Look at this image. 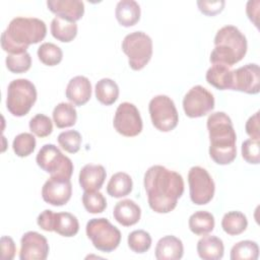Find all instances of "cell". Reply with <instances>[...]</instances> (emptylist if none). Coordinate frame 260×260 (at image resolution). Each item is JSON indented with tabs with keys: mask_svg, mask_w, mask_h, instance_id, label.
Listing matches in <instances>:
<instances>
[{
	"mask_svg": "<svg viewBox=\"0 0 260 260\" xmlns=\"http://www.w3.org/2000/svg\"><path fill=\"white\" fill-rule=\"evenodd\" d=\"M144 188L148 205L156 213H169L184 193L183 177L164 166L155 165L144 174Z\"/></svg>",
	"mask_w": 260,
	"mask_h": 260,
	"instance_id": "cell-1",
	"label": "cell"
},
{
	"mask_svg": "<svg viewBox=\"0 0 260 260\" xmlns=\"http://www.w3.org/2000/svg\"><path fill=\"white\" fill-rule=\"evenodd\" d=\"M209 133V155L217 165H229L237 156V135L231 118L224 112L209 115L206 121Z\"/></svg>",
	"mask_w": 260,
	"mask_h": 260,
	"instance_id": "cell-2",
	"label": "cell"
},
{
	"mask_svg": "<svg viewBox=\"0 0 260 260\" xmlns=\"http://www.w3.org/2000/svg\"><path fill=\"white\" fill-rule=\"evenodd\" d=\"M47 26L37 17L17 16L13 18L1 35V47L8 54L25 53L28 46L45 39Z\"/></svg>",
	"mask_w": 260,
	"mask_h": 260,
	"instance_id": "cell-3",
	"label": "cell"
},
{
	"mask_svg": "<svg viewBox=\"0 0 260 260\" xmlns=\"http://www.w3.org/2000/svg\"><path fill=\"white\" fill-rule=\"evenodd\" d=\"M247 39L235 25H224L214 37V49L210 54L212 64L220 63L228 66L240 62L247 53Z\"/></svg>",
	"mask_w": 260,
	"mask_h": 260,
	"instance_id": "cell-4",
	"label": "cell"
},
{
	"mask_svg": "<svg viewBox=\"0 0 260 260\" xmlns=\"http://www.w3.org/2000/svg\"><path fill=\"white\" fill-rule=\"evenodd\" d=\"M37 101L35 84L25 78L12 80L7 87L6 108L15 117L25 116Z\"/></svg>",
	"mask_w": 260,
	"mask_h": 260,
	"instance_id": "cell-5",
	"label": "cell"
},
{
	"mask_svg": "<svg viewBox=\"0 0 260 260\" xmlns=\"http://www.w3.org/2000/svg\"><path fill=\"white\" fill-rule=\"evenodd\" d=\"M122 50L128 57L129 66L133 70H141L151 59L152 40L143 31H133L124 38Z\"/></svg>",
	"mask_w": 260,
	"mask_h": 260,
	"instance_id": "cell-6",
	"label": "cell"
},
{
	"mask_svg": "<svg viewBox=\"0 0 260 260\" xmlns=\"http://www.w3.org/2000/svg\"><path fill=\"white\" fill-rule=\"evenodd\" d=\"M85 231L93 247L102 252L114 251L121 242V232L105 217L89 219Z\"/></svg>",
	"mask_w": 260,
	"mask_h": 260,
	"instance_id": "cell-7",
	"label": "cell"
},
{
	"mask_svg": "<svg viewBox=\"0 0 260 260\" xmlns=\"http://www.w3.org/2000/svg\"><path fill=\"white\" fill-rule=\"evenodd\" d=\"M152 125L161 132H170L179 122V115L174 101L165 94L152 98L148 106Z\"/></svg>",
	"mask_w": 260,
	"mask_h": 260,
	"instance_id": "cell-8",
	"label": "cell"
},
{
	"mask_svg": "<svg viewBox=\"0 0 260 260\" xmlns=\"http://www.w3.org/2000/svg\"><path fill=\"white\" fill-rule=\"evenodd\" d=\"M38 166L51 176H61L71 178L73 164L71 159L64 155L54 144H45L39 150L36 157Z\"/></svg>",
	"mask_w": 260,
	"mask_h": 260,
	"instance_id": "cell-9",
	"label": "cell"
},
{
	"mask_svg": "<svg viewBox=\"0 0 260 260\" xmlns=\"http://www.w3.org/2000/svg\"><path fill=\"white\" fill-rule=\"evenodd\" d=\"M188 183L191 201L204 205L211 201L215 192V184L209 173L202 167L195 166L189 170Z\"/></svg>",
	"mask_w": 260,
	"mask_h": 260,
	"instance_id": "cell-10",
	"label": "cell"
},
{
	"mask_svg": "<svg viewBox=\"0 0 260 260\" xmlns=\"http://www.w3.org/2000/svg\"><path fill=\"white\" fill-rule=\"evenodd\" d=\"M114 128L118 133L126 137H134L142 131V119L135 105L124 102L121 103L115 113Z\"/></svg>",
	"mask_w": 260,
	"mask_h": 260,
	"instance_id": "cell-11",
	"label": "cell"
},
{
	"mask_svg": "<svg viewBox=\"0 0 260 260\" xmlns=\"http://www.w3.org/2000/svg\"><path fill=\"white\" fill-rule=\"evenodd\" d=\"M214 96L201 85L193 86L183 99V109L187 117L199 118L214 109Z\"/></svg>",
	"mask_w": 260,
	"mask_h": 260,
	"instance_id": "cell-12",
	"label": "cell"
},
{
	"mask_svg": "<svg viewBox=\"0 0 260 260\" xmlns=\"http://www.w3.org/2000/svg\"><path fill=\"white\" fill-rule=\"evenodd\" d=\"M72 195V185L69 178L51 176L42 188V197L45 202L53 206L66 204Z\"/></svg>",
	"mask_w": 260,
	"mask_h": 260,
	"instance_id": "cell-13",
	"label": "cell"
},
{
	"mask_svg": "<svg viewBox=\"0 0 260 260\" xmlns=\"http://www.w3.org/2000/svg\"><path fill=\"white\" fill-rule=\"evenodd\" d=\"M259 83L260 69L257 64L249 63L234 70L232 84L233 90L256 94L259 92Z\"/></svg>",
	"mask_w": 260,
	"mask_h": 260,
	"instance_id": "cell-14",
	"label": "cell"
},
{
	"mask_svg": "<svg viewBox=\"0 0 260 260\" xmlns=\"http://www.w3.org/2000/svg\"><path fill=\"white\" fill-rule=\"evenodd\" d=\"M49 254L47 239L38 232H26L20 240V260H46Z\"/></svg>",
	"mask_w": 260,
	"mask_h": 260,
	"instance_id": "cell-15",
	"label": "cell"
},
{
	"mask_svg": "<svg viewBox=\"0 0 260 260\" xmlns=\"http://www.w3.org/2000/svg\"><path fill=\"white\" fill-rule=\"evenodd\" d=\"M50 11L70 21L79 20L84 13V3L81 0H48Z\"/></svg>",
	"mask_w": 260,
	"mask_h": 260,
	"instance_id": "cell-16",
	"label": "cell"
},
{
	"mask_svg": "<svg viewBox=\"0 0 260 260\" xmlns=\"http://www.w3.org/2000/svg\"><path fill=\"white\" fill-rule=\"evenodd\" d=\"M66 98L75 106H83L91 96V83L85 76L78 75L71 78L67 84Z\"/></svg>",
	"mask_w": 260,
	"mask_h": 260,
	"instance_id": "cell-17",
	"label": "cell"
},
{
	"mask_svg": "<svg viewBox=\"0 0 260 260\" xmlns=\"http://www.w3.org/2000/svg\"><path fill=\"white\" fill-rule=\"evenodd\" d=\"M107 173L101 165H85L79 172V185L84 191H98L102 188Z\"/></svg>",
	"mask_w": 260,
	"mask_h": 260,
	"instance_id": "cell-18",
	"label": "cell"
},
{
	"mask_svg": "<svg viewBox=\"0 0 260 260\" xmlns=\"http://www.w3.org/2000/svg\"><path fill=\"white\" fill-rule=\"evenodd\" d=\"M154 252L157 260H179L183 257L184 246L179 238L169 235L158 240Z\"/></svg>",
	"mask_w": 260,
	"mask_h": 260,
	"instance_id": "cell-19",
	"label": "cell"
},
{
	"mask_svg": "<svg viewBox=\"0 0 260 260\" xmlns=\"http://www.w3.org/2000/svg\"><path fill=\"white\" fill-rule=\"evenodd\" d=\"M114 218L124 226H131L137 223L141 216V209L131 199H124L116 203L113 210Z\"/></svg>",
	"mask_w": 260,
	"mask_h": 260,
	"instance_id": "cell-20",
	"label": "cell"
},
{
	"mask_svg": "<svg viewBox=\"0 0 260 260\" xmlns=\"http://www.w3.org/2000/svg\"><path fill=\"white\" fill-rule=\"evenodd\" d=\"M234 70L230 66L215 63L208 68L206 72V81L213 87L224 90L232 89Z\"/></svg>",
	"mask_w": 260,
	"mask_h": 260,
	"instance_id": "cell-21",
	"label": "cell"
},
{
	"mask_svg": "<svg viewBox=\"0 0 260 260\" xmlns=\"http://www.w3.org/2000/svg\"><path fill=\"white\" fill-rule=\"evenodd\" d=\"M197 253L203 260H219L224 253L223 242L216 236L204 235L197 243Z\"/></svg>",
	"mask_w": 260,
	"mask_h": 260,
	"instance_id": "cell-22",
	"label": "cell"
},
{
	"mask_svg": "<svg viewBox=\"0 0 260 260\" xmlns=\"http://www.w3.org/2000/svg\"><path fill=\"white\" fill-rule=\"evenodd\" d=\"M140 6L134 0H121L117 3L115 15L118 22L129 27L136 24L140 19Z\"/></svg>",
	"mask_w": 260,
	"mask_h": 260,
	"instance_id": "cell-23",
	"label": "cell"
},
{
	"mask_svg": "<svg viewBox=\"0 0 260 260\" xmlns=\"http://www.w3.org/2000/svg\"><path fill=\"white\" fill-rule=\"evenodd\" d=\"M53 232L63 237H73L79 231V222L75 215L70 212L54 213Z\"/></svg>",
	"mask_w": 260,
	"mask_h": 260,
	"instance_id": "cell-24",
	"label": "cell"
},
{
	"mask_svg": "<svg viewBox=\"0 0 260 260\" xmlns=\"http://www.w3.org/2000/svg\"><path fill=\"white\" fill-rule=\"evenodd\" d=\"M133 188V182L131 177L124 172H118L114 174L108 185L107 192L114 198H121L131 193Z\"/></svg>",
	"mask_w": 260,
	"mask_h": 260,
	"instance_id": "cell-25",
	"label": "cell"
},
{
	"mask_svg": "<svg viewBox=\"0 0 260 260\" xmlns=\"http://www.w3.org/2000/svg\"><path fill=\"white\" fill-rule=\"evenodd\" d=\"M52 36L63 43H69L77 35V24L60 16H55L51 22Z\"/></svg>",
	"mask_w": 260,
	"mask_h": 260,
	"instance_id": "cell-26",
	"label": "cell"
},
{
	"mask_svg": "<svg viewBox=\"0 0 260 260\" xmlns=\"http://www.w3.org/2000/svg\"><path fill=\"white\" fill-rule=\"evenodd\" d=\"M188 224L193 234L197 236H204L213 231L215 225L214 216L208 211L199 210L189 217Z\"/></svg>",
	"mask_w": 260,
	"mask_h": 260,
	"instance_id": "cell-27",
	"label": "cell"
},
{
	"mask_svg": "<svg viewBox=\"0 0 260 260\" xmlns=\"http://www.w3.org/2000/svg\"><path fill=\"white\" fill-rule=\"evenodd\" d=\"M94 91L96 100L105 106L113 105L119 96V86L111 78H102L99 80L95 84Z\"/></svg>",
	"mask_w": 260,
	"mask_h": 260,
	"instance_id": "cell-28",
	"label": "cell"
},
{
	"mask_svg": "<svg viewBox=\"0 0 260 260\" xmlns=\"http://www.w3.org/2000/svg\"><path fill=\"white\" fill-rule=\"evenodd\" d=\"M248 219L241 211H229L221 219V228L230 236H237L246 231Z\"/></svg>",
	"mask_w": 260,
	"mask_h": 260,
	"instance_id": "cell-29",
	"label": "cell"
},
{
	"mask_svg": "<svg viewBox=\"0 0 260 260\" xmlns=\"http://www.w3.org/2000/svg\"><path fill=\"white\" fill-rule=\"evenodd\" d=\"M53 120L58 128H66L75 125L77 120V112L73 104H58L53 110Z\"/></svg>",
	"mask_w": 260,
	"mask_h": 260,
	"instance_id": "cell-30",
	"label": "cell"
},
{
	"mask_svg": "<svg viewBox=\"0 0 260 260\" xmlns=\"http://www.w3.org/2000/svg\"><path fill=\"white\" fill-rule=\"evenodd\" d=\"M259 256L258 244L254 241L245 240L235 244L231 250L232 260H256Z\"/></svg>",
	"mask_w": 260,
	"mask_h": 260,
	"instance_id": "cell-31",
	"label": "cell"
},
{
	"mask_svg": "<svg viewBox=\"0 0 260 260\" xmlns=\"http://www.w3.org/2000/svg\"><path fill=\"white\" fill-rule=\"evenodd\" d=\"M39 60L47 66H55L62 61L63 52L61 48L53 43H43L38 49Z\"/></svg>",
	"mask_w": 260,
	"mask_h": 260,
	"instance_id": "cell-32",
	"label": "cell"
},
{
	"mask_svg": "<svg viewBox=\"0 0 260 260\" xmlns=\"http://www.w3.org/2000/svg\"><path fill=\"white\" fill-rule=\"evenodd\" d=\"M36 138L30 133H20L15 136L12 142V148L14 153L19 157L28 156L34 152L36 148Z\"/></svg>",
	"mask_w": 260,
	"mask_h": 260,
	"instance_id": "cell-33",
	"label": "cell"
},
{
	"mask_svg": "<svg viewBox=\"0 0 260 260\" xmlns=\"http://www.w3.org/2000/svg\"><path fill=\"white\" fill-rule=\"evenodd\" d=\"M128 246L133 252L137 254L145 253L151 246V237L146 231H133L128 236Z\"/></svg>",
	"mask_w": 260,
	"mask_h": 260,
	"instance_id": "cell-34",
	"label": "cell"
},
{
	"mask_svg": "<svg viewBox=\"0 0 260 260\" xmlns=\"http://www.w3.org/2000/svg\"><path fill=\"white\" fill-rule=\"evenodd\" d=\"M82 203L86 211L89 213H101L107 207L105 196L98 191H84L82 195Z\"/></svg>",
	"mask_w": 260,
	"mask_h": 260,
	"instance_id": "cell-35",
	"label": "cell"
},
{
	"mask_svg": "<svg viewBox=\"0 0 260 260\" xmlns=\"http://www.w3.org/2000/svg\"><path fill=\"white\" fill-rule=\"evenodd\" d=\"M6 67L12 73L26 72L31 66V57L29 53L8 54L5 60Z\"/></svg>",
	"mask_w": 260,
	"mask_h": 260,
	"instance_id": "cell-36",
	"label": "cell"
},
{
	"mask_svg": "<svg viewBox=\"0 0 260 260\" xmlns=\"http://www.w3.org/2000/svg\"><path fill=\"white\" fill-rule=\"evenodd\" d=\"M59 145L69 153H76L80 149L81 145V135L76 130L63 131L58 135Z\"/></svg>",
	"mask_w": 260,
	"mask_h": 260,
	"instance_id": "cell-37",
	"label": "cell"
},
{
	"mask_svg": "<svg viewBox=\"0 0 260 260\" xmlns=\"http://www.w3.org/2000/svg\"><path fill=\"white\" fill-rule=\"evenodd\" d=\"M29 130L38 137H47L49 136L53 131V123L51 119L44 115V114H38L34 116L29 121Z\"/></svg>",
	"mask_w": 260,
	"mask_h": 260,
	"instance_id": "cell-38",
	"label": "cell"
},
{
	"mask_svg": "<svg viewBox=\"0 0 260 260\" xmlns=\"http://www.w3.org/2000/svg\"><path fill=\"white\" fill-rule=\"evenodd\" d=\"M241 152L243 158L248 164L258 165L260 162V151H259V140L247 139L242 143Z\"/></svg>",
	"mask_w": 260,
	"mask_h": 260,
	"instance_id": "cell-39",
	"label": "cell"
},
{
	"mask_svg": "<svg viewBox=\"0 0 260 260\" xmlns=\"http://www.w3.org/2000/svg\"><path fill=\"white\" fill-rule=\"evenodd\" d=\"M225 2L223 0H199L197 1V5L199 10L208 16H213L220 13L224 7Z\"/></svg>",
	"mask_w": 260,
	"mask_h": 260,
	"instance_id": "cell-40",
	"label": "cell"
},
{
	"mask_svg": "<svg viewBox=\"0 0 260 260\" xmlns=\"http://www.w3.org/2000/svg\"><path fill=\"white\" fill-rule=\"evenodd\" d=\"M0 245H1V258L3 260L13 259L16 252L14 241L8 236H3L0 239Z\"/></svg>",
	"mask_w": 260,
	"mask_h": 260,
	"instance_id": "cell-41",
	"label": "cell"
},
{
	"mask_svg": "<svg viewBox=\"0 0 260 260\" xmlns=\"http://www.w3.org/2000/svg\"><path fill=\"white\" fill-rule=\"evenodd\" d=\"M246 133L253 140L260 139V131H259V112H256L253 116H251L245 125Z\"/></svg>",
	"mask_w": 260,
	"mask_h": 260,
	"instance_id": "cell-42",
	"label": "cell"
},
{
	"mask_svg": "<svg viewBox=\"0 0 260 260\" xmlns=\"http://www.w3.org/2000/svg\"><path fill=\"white\" fill-rule=\"evenodd\" d=\"M54 213L52 210L50 209H46L44 210L42 213L39 214L38 219H37V223L38 225L46 231V232H53V218H54Z\"/></svg>",
	"mask_w": 260,
	"mask_h": 260,
	"instance_id": "cell-43",
	"label": "cell"
},
{
	"mask_svg": "<svg viewBox=\"0 0 260 260\" xmlns=\"http://www.w3.org/2000/svg\"><path fill=\"white\" fill-rule=\"evenodd\" d=\"M259 0L255 1H248L246 6V12L249 17V19L258 26V15H259Z\"/></svg>",
	"mask_w": 260,
	"mask_h": 260,
	"instance_id": "cell-44",
	"label": "cell"
}]
</instances>
